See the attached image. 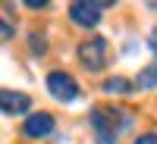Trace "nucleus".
<instances>
[{
    "label": "nucleus",
    "mask_w": 157,
    "mask_h": 144,
    "mask_svg": "<svg viewBox=\"0 0 157 144\" xmlns=\"http://www.w3.org/2000/svg\"><path fill=\"white\" fill-rule=\"evenodd\" d=\"M44 85H47V94L54 97V100H60V103H72L75 97H78V82L69 75V72H47V78H44Z\"/></svg>",
    "instance_id": "obj_3"
},
{
    "label": "nucleus",
    "mask_w": 157,
    "mask_h": 144,
    "mask_svg": "<svg viewBox=\"0 0 157 144\" xmlns=\"http://www.w3.org/2000/svg\"><path fill=\"white\" fill-rule=\"evenodd\" d=\"M54 116L50 113H32V116H25V122H22V135L25 138H47V135H54Z\"/></svg>",
    "instance_id": "obj_5"
},
{
    "label": "nucleus",
    "mask_w": 157,
    "mask_h": 144,
    "mask_svg": "<svg viewBox=\"0 0 157 144\" xmlns=\"http://www.w3.org/2000/svg\"><path fill=\"white\" fill-rule=\"evenodd\" d=\"M0 31H3V38H13V25H10V22H3V25H0Z\"/></svg>",
    "instance_id": "obj_12"
},
{
    "label": "nucleus",
    "mask_w": 157,
    "mask_h": 144,
    "mask_svg": "<svg viewBox=\"0 0 157 144\" xmlns=\"http://www.w3.org/2000/svg\"><path fill=\"white\" fill-rule=\"evenodd\" d=\"M88 122H91V132H94V141L98 144H116L120 135L132 125V116L120 107H94L88 113Z\"/></svg>",
    "instance_id": "obj_1"
},
{
    "label": "nucleus",
    "mask_w": 157,
    "mask_h": 144,
    "mask_svg": "<svg viewBox=\"0 0 157 144\" xmlns=\"http://www.w3.org/2000/svg\"><path fill=\"white\" fill-rule=\"evenodd\" d=\"M0 107H3L6 116H19V113H25V110H32V97L25 94V91H10V88H3V91H0Z\"/></svg>",
    "instance_id": "obj_6"
},
{
    "label": "nucleus",
    "mask_w": 157,
    "mask_h": 144,
    "mask_svg": "<svg viewBox=\"0 0 157 144\" xmlns=\"http://www.w3.org/2000/svg\"><path fill=\"white\" fill-rule=\"evenodd\" d=\"M107 54H110V47L104 38H85L82 44H78V60H82V66L88 72H101L104 66H107Z\"/></svg>",
    "instance_id": "obj_2"
},
{
    "label": "nucleus",
    "mask_w": 157,
    "mask_h": 144,
    "mask_svg": "<svg viewBox=\"0 0 157 144\" xmlns=\"http://www.w3.org/2000/svg\"><path fill=\"white\" fill-rule=\"evenodd\" d=\"M148 44H151V47H154V50H157V28H154V31H151V38H148Z\"/></svg>",
    "instance_id": "obj_13"
},
{
    "label": "nucleus",
    "mask_w": 157,
    "mask_h": 144,
    "mask_svg": "<svg viewBox=\"0 0 157 144\" xmlns=\"http://www.w3.org/2000/svg\"><path fill=\"white\" fill-rule=\"evenodd\" d=\"M104 91H107V94H126V91H132V85H129L123 75H113V78L104 82Z\"/></svg>",
    "instance_id": "obj_8"
},
{
    "label": "nucleus",
    "mask_w": 157,
    "mask_h": 144,
    "mask_svg": "<svg viewBox=\"0 0 157 144\" xmlns=\"http://www.w3.org/2000/svg\"><path fill=\"white\" fill-rule=\"evenodd\" d=\"M135 144H157V135H138Z\"/></svg>",
    "instance_id": "obj_10"
},
{
    "label": "nucleus",
    "mask_w": 157,
    "mask_h": 144,
    "mask_svg": "<svg viewBox=\"0 0 157 144\" xmlns=\"http://www.w3.org/2000/svg\"><path fill=\"white\" fill-rule=\"evenodd\" d=\"M101 6L104 3H88V0H72L69 3V19L82 28H94L101 22Z\"/></svg>",
    "instance_id": "obj_4"
},
{
    "label": "nucleus",
    "mask_w": 157,
    "mask_h": 144,
    "mask_svg": "<svg viewBox=\"0 0 157 144\" xmlns=\"http://www.w3.org/2000/svg\"><path fill=\"white\" fill-rule=\"evenodd\" d=\"M25 6H29V9H44L47 3H38V0H25Z\"/></svg>",
    "instance_id": "obj_11"
},
{
    "label": "nucleus",
    "mask_w": 157,
    "mask_h": 144,
    "mask_svg": "<svg viewBox=\"0 0 157 144\" xmlns=\"http://www.w3.org/2000/svg\"><path fill=\"white\" fill-rule=\"evenodd\" d=\"M29 47H32V54H44V50H47V41H44L41 35H32V38H29Z\"/></svg>",
    "instance_id": "obj_9"
},
{
    "label": "nucleus",
    "mask_w": 157,
    "mask_h": 144,
    "mask_svg": "<svg viewBox=\"0 0 157 144\" xmlns=\"http://www.w3.org/2000/svg\"><path fill=\"white\" fill-rule=\"evenodd\" d=\"M135 82H138L141 88H157V60L151 63V66H145V69L138 72V78H135Z\"/></svg>",
    "instance_id": "obj_7"
}]
</instances>
